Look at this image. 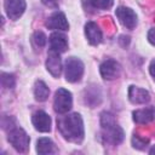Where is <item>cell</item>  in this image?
<instances>
[{"instance_id": "23", "label": "cell", "mask_w": 155, "mask_h": 155, "mask_svg": "<svg viewBox=\"0 0 155 155\" xmlns=\"http://www.w3.org/2000/svg\"><path fill=\"white\" fill-rule=\"evenodd\" d=\"M42 2L46 6H50V7H54V6L58 5V0H42Z\"/></svg>"}, {"instance_id": "11", "label": "cell", "mask_w": 155, "mask_h": 155, "mask_svg": "<svg viewBox=\"0 0 155 155\" xmlns=\"http://www.w3.org/2000/svg\"><path fill=\"white\" fill-rule=\"evenodd\" d=\"M46 68L51 73V75H53L54 78H58L61 75V73H62V62H61L58 52H54V51L51 50V52L47 56Z\"/></svg>"}, {"instance_id": "9", "label": "cell", "mask_w": 155, "mask_h": 155, "mask_svg": "<svg viewBox=\"0 0 155 155\" xmlns=\"http://www.w3.org/2000/svg\"><path fill=\"white\" fill-rule=\"evenodd\" d=\"M31 122L39 132H48L51 130V119L42 110H38L33 114Z\"/></svg>"}, {"instance_id": "25", "label": "cell", "mask_w": 155, "mask_h": 155, "mask_svg": "<svg viewBox=\"0 0 155 155\" xmlns=\"http://www.w3.org/2000/svg\"><path fill=\"white\" fill-rule=\"evenodd\" d=\"M150 154H155V147H153L151 149H150V151H149Z\"/></svg>"}, {"instance_id": "21", "label": "cell", "mask_w": 155, "mask_h": 155, "mask_svg": "<svg viewBox=\"0 0 155 155\" xmlns=\"http://www.w3.org/2000/svg\"><path fill=\"white\" fill-rule=\"evenodd\" d=\"M132 143H133V147H134V148L142 149V148H144V147L148 144V139H145V138L140 139V138L137 136V137H133V138H132Z\"/></svg>"}, {"instance_id": "2", "label": "cell", "mask_w": 155, "mask_h": 155, "mask_svg": "<svg viewBox=\"0 0 155 155\" xmlns=\"http://www.w3.org/2000/svg\"><path fill=\"white\" fill-rule=\"evenodd\" d=\"M101 124L104 130V136L107 142L111 144H120L124 139V131L116 124L115 117L110 113H103L101 116Z\"/></svg>"}, {"instance_id": "10", "label": "cell", "mask_w": 155, "mask_h": 155, "mask_svg": "<svg viewBox=\"0 0 155 155\" xmlns=\"http://www.w3.org/2000/svg\"><path fill=\"white\" fill-rule=\"evenodd\" d=\"M46 27L48 29H56V30H68L69 28V24H68V21L64 16L63 12H54L52 13L47 21H46Z\"/></svg>"}, {"instance_id": "20", "label": "cell", "mask_w": 155, "mask_h": 155, "mask_svg": "<svg viewBox=\"0 0 155 155\" xmlns=\"http://www.w3.org/2000/svg\"><path fill=\"white\" fill-rule=\"evenodd\" d=\"M33 41L36 46L39 47H44L46 45V41H47V38L46 35L42 33V31H36L34 35H33Z\"/></svg>"}, {"instance_id": "22", "label": "cell", "mask_w": 155, "mask_h": 155, "mask_svg": "<svg viewBox=\"0 0 155 155\" xmlns=\"http://www.w3.org/2000/svg\"><path fill=\"white\" fill-rule=\"evenodd\" d=\"M148 39H149V41H150L153 45H155V28H153V29L149 30V33H148Z\"/></svg>"}, {"instance_id": "1", "label": "cell", "mask_w": 155, "mask_h": 155, "mask_svg": "<svg viewBox=\"0 0 155 155\" xmlns=\"http://www.w3.org/2000/svg\"><path fill=\"white\" fill-rule=\"evenodd\" d=\"M57 127L62 136L74 143H80L84 138V124L79 114L74 113L57 120Z\"/></svg>"}, {"instance_id": "4", "label": "cell", "mask_w": 155, "mask_h": 155, "mask_svg": "<svg viewBox=\"0 0 155 155\" xmlns=\"http://www.w3.org/2000/svg\"><path fill=\"white\" fill-rule=\"evenodd\" d=\"M65 79L69 82H76L82 78L84 74V63L76 57L67 58L64 63Z\"/></svg>"}, {"instance_id": "13", "label": "cell", "mask_w": 155, "mask_h": 155, "mask_svg": "<svg viewBox=\"0 0 155 155\" xmlns=\"http://www.w3.org/2000/svg\"><path fill=\"white\" fill-rule=\"evenodd\" d=\"M85 34L90 44L92 45H98L102 41V30L94 22H87L85 25Z\"/></svg>"}, {"instance_id": "18", "label": "cell", "mask_w": 155, "mask_h": 155, "mask_svg": "<svg viewBox=\"0 0 155 155\" xmlns=\"http://www.w3.org/2000/svg\"><path fill=\"white\" fill-rule=\"evenodd\" d=\"M88 1L93 7L101 10H108L114 4V0H88Z\"/></svg>"}, {"instance_id": "3", "label": "cell", "mask_w": 155, "mask_h": 155, "mask_svg": "<svg viewBox=\"0 0 155 155\" xmlns=\"http://www.w3.org/2000/svg\"><path fill=\"white\" fill-rule=\"evenodd\" d=\"M8 142L13 145V148L21 153L25 151L29 147V137L25 133V131L21 127L17 126H12L8 131V136H7Z\"/></svg>"}, {"instance_id": "14", "label": "cell", "mask_w": 155, "mask_h": 155, "mask_svg": "<svg viewBox=\"0 0 155 155\" xmlns=\"http://www.w3.org/2000/svg\"><path fill=\"white\" fill-rule=\"evenodd\" d=\"M50 46L51 50L58 53L64 52L68 48V40L67 36L62 33H53L50 36Z\"/></svg>"}, {"instance_id": "5", "label": "cell", "mask_w": 155, "mask_h": 155, "mask_svg": "<svg viewBox=\"0 0 155 155\" xmlns=\"http://www.w3.org/2000/svg\"><path fill=\"white\" fill-rule=\"evenodd\" d=\"M71 105H73L71 93L65 88H58L54 93V99H53L54 111L58 114H65L71 109Z\"/></svg>"}, {"instance_id": "7", "label": "cell", "mask_w": 155, "mask_h": 155, "mask_svg": "<svg viewBox=\"0 0 155 155\" xmlns=\"http://www.w3.org/2000/svg\"><path fill=\"white\" fill-rule=\"evenodd\" d=\"M116 17L119 18V21L121 22L122 25H125L128 29H133L137 25V15L134 13L133 10L128 8V7H117L115 11Z\"/></svg>"}, {"instance_id": "8", "label": "cell", "mask_w": 155, "mask_h": 155, "mask_svg": "<svg viewBox=\"0 0 155 155\" xmlns=\"http://www.w3.org/2000/svg\"><path fill=\"white\" fill-rule=\"evenodd\" d=\"M4 7L8 18L18 19L25 10V1L24 0H5Z\"/></svg>"}, {"instance_id": "6", "label": "cell", "mask_w": 155, "mask_h": 155, "mask_svg": "<svg viewBox=\"0 0 155 155\" xmlns=\"http://www.w3.org/2000/svg\"><path fill=\"white\" fill-rule=\"evenodd\" d=\"M101 75L105 80H114L121 74V65L114 59H107L101 64Z\"/></svg>"}, {"instance_id": "19", "label": "cell", "mask_w": 155, "mask_h": 155, "mask_svg": "<svg viewBox=\"0 0 155 155\" xmlns=\"http://www.w3.org/2000/svg\"><path fill=\"white\" fill-rule=\"evenodd\" d=\"M15 76L12 74H7V73H2L1 74V84L5 88H12L15 86Z\"/></svg>"}, {"instance_id": "16", "label": "cell", "mask_w": 155, "mask_h": 155, "mask_svg": "<svg viewBox=\"0 0 155 155\" xmlns=\"http://www.w3.org/2000/svg\"><path fill=\"white\" fill-rule=\"evenodd\" d=\"M34 94H35V98L36 101L39 102H44L47 99L48 94H50V90L48 87L46 86V84L41 80L36 81L35 82V87H34Z\"/></svg>"}, {"instance_id": "15", "label": "cell", "mask_w": 155, "mask_h": 155, "mask_svg": "<svg viewBox=\"0 0 155 155\" xmlns=\"http://www.w3.org/2000/svg\"><path fill=\"white\" fill-rule=\"evenodd\" d=\"M154 116H155V111L151 108L138 109L133 111V120L138 124H148L154 119Z\"/></svg>"}, {"instance_id": "12", "label": "cell", "mask_w": 155, "mask_h": 155, "mask_svg": "<svg viewBox=\"0 0 155 155\" xmlns=\"http://www.w3.org/2000/svg\"><path fill=\"white\" fill-rule=\"evenodd\" d=\"M128 98L134 104H145L150 101V94L144 88L131 86L128 90Z\"/></svg>"}, {"instance_id": "24", "label": "cell", "mask_w": 155, "mask_h": 155, "mask_svg": "<svg viewBox=\"0 0 155 155\" xmlns=\"http://www.w3.org/2000/svg\"><path fill=\"white\" fill-rule=\"evenodd\" d=\"M149 70H150V74H151V76H153V78H154V80H155V59H153V61H151Z\"/></svg>"}, {"instance_id": "17", "label": "cell", "mask_w": 155, "mask_h": 155, "mask_svg": "<svg viewBox=\"0 0 155 155\" xmlns=\"http://www.w3.org/2000/svg\"><path fill=\"white\" fill-rule=\"evenodd\" d=\"M36 151L39 154L54 153V144L50 138H40L36 143Z\"/></svg>"}]
</instances>
